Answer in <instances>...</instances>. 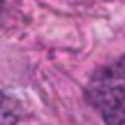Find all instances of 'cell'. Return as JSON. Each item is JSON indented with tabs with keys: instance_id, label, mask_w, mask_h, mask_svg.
I'll list each match as a JSON object with an SVG mask.
<instances>
[{
	"instance_id": "2",
	"label": "cell",
	"mask_w": 125,
	"mask_h": 125,
	"mask_svg": "<svg viewBox=\"0 0 125 125\" xmlns=\"http://www.w3.org/2000/svg\"><path fill=\"white\" fill-rule=\"evenodd\" d=\"M16 121L14 111H9V107H5V100L0 102V125H12Z\"/></svg>"
},
{
	"instance_id": "1",
	"label": "cell",
	"mask_w": 125,
	"mask_h": 125,
	"mask_svg": "<svg viewBox=\"0 0 125 125\" xmlns=\"http://www.w3.org/2000/svg\"><path fill=\"white\" fill-rule=\"evenodd\" d=\"M88 97L107 125L125 123V56L93 74Z\"/></svg>"
}]
</instances>
